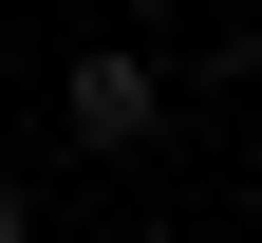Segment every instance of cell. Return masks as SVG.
<instances>
[{
  "mask_svg": "<svg viewBox=\"0 0 262 243\" xmlns=\"http://www.w3.org/2000/svg\"><path fill=\"white\" fill-rule=\"evenodd\" d=\"M19 225H38V206H19V168H0V243H19Z\"/></svg>",
  "mask_w": 262,
  "mask_h": 243,
  "instance_id": "obj_2",
  "label": "cell"
},
{
  "mask_svg": "<svg viewBox=\"0 0 262 243\" xmlns=\"http://www.w3.org/2000/svg\"><path fill=\"white\" fill-rule=\"evenodd\" d=\"M150 131V56H75V150H131Z\"/></svg>",
  "mask_w": 262,
  "mask_h": 243,
  "instance_id": "obj_1",
  "label": "cell"
}]
</instances>
